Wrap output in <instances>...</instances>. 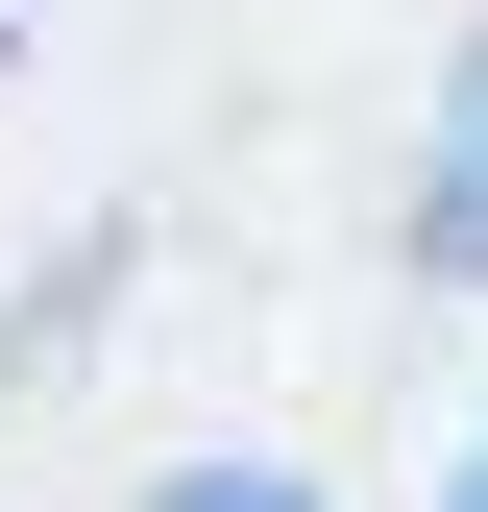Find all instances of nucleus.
Segmentation results:
<instances>
[{"mask_svg": "<svg viewBox=\"0 0 488 512\" xmlns=\"http://www.w3.org/2000/svg\"><path fill=\"white\" fill-rule=\"evenodd\" d=\"M0 25H25V0H0Z\"/></svg>", "mask_w": 488, "mask_h": 512, "instance_id": "3", "label": "nucleus"}, {"mask_svg": "<svg viewBox=\"0 0 488 512\" xmlns=\"http://www.w3.org/2000/svg\"><path fill=\"white\" fill-rule=\"evenodd\" d=\"M147 512H318L293 464H196V488H147Z\"/></svg>", "mask_w": 488, "mask_h": 512, "instance_id": "1", "label": "nucleus"}, {"mask_svg": "<svg viewBox=\"0 0 488 512\" xmlns=\"http://www.w3.org/2000/svg\"><path fill=\"white\" fill-rule=\"evenodd\" d=\"M464 512H488V464H464Z\"/></svg>", "mask_w": 488, "mask_h": 512, "instance_id": "2", "label": "nucleus"}]
</instances>
